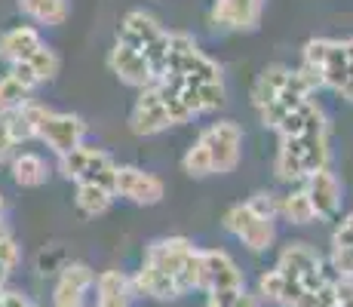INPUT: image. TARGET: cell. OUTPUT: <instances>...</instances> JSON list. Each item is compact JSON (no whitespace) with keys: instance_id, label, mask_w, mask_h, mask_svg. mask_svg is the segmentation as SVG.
Returning a JSON list of instances; mask_svg holds the SVG:
<instances>
[{"instance_id":"ffe728a7","label":"cell","mask_w":353,"mask_h":307,"mask_svg":"<svg viewBox=\"0 0 353 307\" xmlns=\"http://www.w3.org/2000/svg\"><path fill=\"white\" fill-rule=\"evenodd\" d=\"M289 77H292V68L286 65H268L261 74H258V80L252 83V105L255 111L264 105H270V101L276 99L283 90L289 86Z\"/></svg>"},{"instance_id":"e0dca14e","label":"cell","mask_w":353,"mask_h":307,"mask_svg":"<svg viewBox=\"0 0 353 307\" xmlns=\"http://www.w3.org/2000/svg\"><path fill=\"white\" fill-rule=\"evenodd\" d=\"M37 46H43V37L34 25H16V28L0 34V59L6 65H19L31 56Z\"/></svg>"},{"instance_id":"6da1fadb","label":"cell","mask_w":353,"mask_h":307,"mask_svg":"<svg viewBox=\"0 0 353 307\" xmlns=\"http://www.w3.org/2000/svg\"><path fill=\"white\" fill-rule=\"evenodd\" d=\"M129 283L135 295L154 301H175L188 292H200V249L188 237L154 240Z\"/></svg>"},{"instance_id":"f546056e","label":"cell","mask_w":353,"mask_h":307,"mask_svg":"<svg viewBox=\"0 0 353 307\" xmlns=\"http://www.w3.org/2000/svg\"><path fill=\"white\" fill-rule=\"evenodd\" d=\"M181 169H185L191 179H206V175H212V157H209L203 141H194V145L185 151V157H181Z\"/></svg>"},{"instance_id":"1f68e13d","label":"cell","mask_w":353,"mask_h":307,"mask_svg":"<svg viewBox=\"0 0 353 307\" xmlns=\"http://www.w3.org/2000/svg\"><path fill=\"white\" fill-rule=\"evenodd\" d=\"M19 258H22V252H19L16 237H12V234L3 237V240H0V289H3L6 279H10V274L16 270Z\"/></svg>"},{"instance_id":"8fae6325","label":"cell","mask_w":353,"mask_h":307,"mask_svg":"<svg viewBox=\"0 0 353 307\" xmlns=\"http://www.w3.org/2000/svg\"><path fill=\"white\" fill-rule=\"evenodd\" d=\"M108 68L111 74L120 80V83L132 86V90H148V86L157 83V74L148 65V59L141 56L139 50H129L123 43H114L111 52H108Z\"/></svg>"},{"instance_id":"d6a6232c","label":"cell","mask_w":353,"mask_h":307,"mask_svg":"<svg viewBox=\"0 0 353 307\" xmlns=\"http://www.w3.org/2000/svg\"><path fill=\"white\" fill-rule=\"evenodd\" d=\"M295 307H338L335 279H332V283H325L323 289H316V292H304V295L298 298Z\"/></svg>"},{"instance_id":"f1b7e54d","label":"cell","mask_w":353,"mask_h":307,"mask_svg":"<svg viewBox=\"0 0 353 307\" xmlns=\"http://www.w3.org/2000/svg\"><path fill=\"white\" fill-rule=\"evenodd\" d=\"M255 295L261 298V304H276V307H283V304H286V277H283L276 268L264 270V274L258 277Z\"/></svg>"},{"instance_id":"30bf717a","label":"cell","mask_w":353,"mask_h":307,"mask_svg":"<svg viewBox=\"0 0 353 307\" xmlns=\"http://www.w3.org/2000/svg\"><path fill=\"white\" fill-rule=\"evenodd\" d=\"M92 289H96V270L83 261H71L62 268L52 289V307H90Z\"/></svg>"},{"instance_id":"4fadbf2b","label":"cell","mask_w":353,"mask_h":307,"mask_svg":"<svg viewBox=\"0 0 353 307\" xmlns=\"http://www.w3.org/2000/svg\"><path fill=\"white\" fill-rule=\"evenodd\" d=\"M304 194L310 197V206L316 212V221H332L341 209V181L332 169H323V172H314L310 179H304Z\"/></svg>"},{"instance_id":"484cf974","label":"cell","mask_w":353,"mask_h":307,"mask_svg":"<svg viewBox=\"0 0 353 307\" xmlns=\"http://www.w3.org/2000/svg\"><path fill=\"white\" fill-rule=\"evenodd\" d=\"M276 218L289 224H310L316 221V212L310 206V197L304 194V188H295L289 194H280V209H276Z\"/></svg>"},{"instance_id":"ab89813d","label":"cell","mask_w":353,"mask_h":307,"mask_svg":"<svg viewBox=\"0 0 353 307\" xmlns=\"http://www.w3.org/2000/svg\"><path fill=\"white\" fill-rule=\"evenodd\" d=\"M0 218H3V194H0Z\"/></svg>"},{"instance_id":"7402d4cb","label":"cell","mask_w":353,"mask_h":307,"mask_svg":"<svg viewBox=\"0 0 353 307\" xmlns=\"http://www.w3.org/2000/svg\"><path fill=\"white\" fill-rule=\"evenodd\" d=\"M274 172L280 181L298 184L304 181V166H301V139H280L274 157Z\"/></svg>"},{"instance_id":"4dcf8cb0","label":"cell","mask_w":353,"mask_h":307,"mask_svg":"<svg viewBox=\"0 0 353 307\" xmlns=\"http://www.w3.org/2000/svg\"><path fill=\"white\" fill-rule=\"evenodd\" d=\"M329 274L335 279H353V249L350 246H332L329 255Z\"/></svg>"},{"instance_id":"e575fe53","label":"cell","mask_w":353,"mask_h":307,"mask_svg":"<svg viewBox=\"0 0 353 307\" xmlns=\"http://www.w3.org/2000/svg\"><path fill=\"white\" fill-rule=\"evenodd\" d=\"M246 203L255 209V212H261L268 218H276V209H280V194H274V190H258V194H252Z\"/></svg>"},{"instance_id":"9c48e42d","label":"cell","mask_w":353,"mask_h":307,"mask_svg":"<svg viewBox=\"0 0 353 307\" xmlns=\"http://www.w3.org/2000/svg\"><path fill=\"white\" fill-rule=\"evenodd\" d=\"M114 194L135 206H157L166 197V184L154 172H145L139 166H120L117 163V179H114Z\"/></svg>"},{"instance_id":"83f0119b","label":"cell","mask_w":353,"mask_h":307,"mask_svg":"<svg viewBox=\"0 0 353 307\" xmlns=\"http://www.w3.org/2000/svg\"><path fill=\"white\" fill-rule=\"evenodd\" d=\"M25 101H31V90L28 86H22L10 71H6L3 77H0V117L19 111Z\"/></svg>"},{"instance_id":"60d3db41","label":"cell","mask_w":353,"mask_h":307,"mask_svg":"<svg viewBox=\"0 0 353 307\" xmlns=\"http://www.w3.org/2000/svg\"><path fill=\"white\" fill-rule=\"evenodd\" d=\"M0 292H3V289H0Z\"/></svg>"},{"instance_id":"52a82bcc","label":"cell","mask_w":353,"mask_h":307,"mask_svg":"<svg viewBox=\"0 0 353 307\" xmlns=\"http://www.w3.org/2000/svg\"><path fill=\"white\" fill-rule=\"evenodd\" d=\"M196 141H203L212 157V175H228L236 169L243 154V129L234 120H219L206 126Z\"/></svg>"},{"instance_id":"5b68a950","label":"cell","mask_w":353,"mask_h":307,"mask_svg":"<svg viewBox=\"0 0 353 307\" xmlns=\"http://www.w3.org/2000/svg\"><path fill=\"white\" fill-rule=\"evenodd\" d=\"M221 228H225L234 240H240L249 252H268L276 240V218L255 212L249 203H234V206H228V212L221 215Z\"/></svg>"},{"instance_id":"8d00e7d4","label":"cell","mask_w":353,"mask_h":307,"mask_svg":"<svg viewBox=\"0 0 353 307\" xmlns=\"http://www.w3.org/2000/svg\"><path fill=\"white\" fill-rule=\"evenodd\" d=\"M338 307H353V279H335Z\"/></svg>"},{"instance_id":"7a4b0ae2","label":"cell","mask_w":353,"mask_h":307,"mask_svg":"<svg viewBox=\"0 0 353 307\" xmlns=\"http://www.w3.org/2000/svg\"><path fill=\"white\" fill-rule=\"evenodd\" d=\"M194 120L188 114V108L181 105V99L175 92H169L163 83H154L148 90L139 92L132 111H129V129L135 135H160L169 126H181V123Z\"/></svg>"},{"instance_id":"b9f144b4","label":"cell","mask_w":353,"mask_h":307,"mask_svg":"<svg viewBox=\"0 0 353 307\" xmlns=\"http://www.w3.org/2000/svg\"><path fill=\"white\" fill-rule=\"evenodd\" d=\"M31 307H34V304H31Z\"/></svg>"},{"instance_id":"5bb4252c","label":"cell","mask_w":353,"mask_h":307,"mask_svg":"<svg viewBox=\"0 0 353 307\" xmlns=\"http://www.w3.org/2000/svg\"><path fill=\"white\" fill-rule=\"evenodd\" d=\"M264 16V0H215L212 22L230 31H255Z\"/></svg>"},{"instance_id":"ba28073f","label":"cell","mask_w":353,"mask_h":307,"mask_svg":"<svg viewBox=\"0 0 353 307\" xmlns=\"http://www.w3.org/2000/svg\"><path fill=\"white\" fill-rule=\"evenodd\" d=\"M246 289L240 264L230 258L225 249H200V292L215 295V292H240Z\"/></svg>"},{"instance_id":"2e32d148","label":"cell","mask_w":353,"mask_h":307,"mask_svg":"<svg viewBox=\"0 0 353 307\" xmlns=\"http://www.w3.org/2000/svg\"><path fill=\"white\" fill-rule=\"evenodd\" d=\"M175 95L181 99V105L188 108L191 117L212 114V111H219V108H225V101H228L225 83H185Z\"/></svg>"},{"instance_id":"8992f818","label":"cell","mask_w":353,"mask_h":307,"mask_svg":"<svg viewBox=\"0 0 353 307\" xmlns=\"http://www.w3.org/2000/svg\"><path fill=\"white\" fill-rule=\"evenodd\" d=\"M86 120L80 114H71V111H46L43 120L37 123V135L34 139L43 141L56 157H62L68 151H74L77 145L86 141Z\"/></svg>"},{"instance_id":"ac0fdd59","label":"cell","mask_w":353,"mask_h":307,"mask_svg":"<svg viewBox=\"0 0 353 307\" xmlns=\"http://www.w3.org/2000/svg\"><path fill=\"white\" fill-rule=\"evenodd\" d=\"M96 304L92 307H129L132 301V283L120 270H101L96 274Z\"/></svg>"},{"instance_id":"4316f807","label":"cell","mask_w":353,"mask_h":307,"mask_svg":"<svg viewBox=\"0 0 353 307\" xmlns=\"http://www.w3.org/2000/svg\"><path fill=\"white\" fill-rule=\"evenodd\" d=\"M19 65H28V71L37 77V83H50V80H56L59 68H62V59H59V52L52 50V46L43 43V46H37L25 61H19Z\"/></svg>"},{"instance_id":"74e56055","label":"cell","mask_w":353,"mask_h":307,"mask_svg":"<svg viewBox=\"0 0 353 307\" xmlns=\"http://www.w3.org/2000/svg\"><path fill=\"white\" fill-rule=\"evenodd\" d=\"M344 56H347V74L353 77V37L344 40Z\"/></svg>"},{"instance_id":"836d02e7","label":"cell","mask_w":353,"mask_h":307,"mask_svg":"<svg viewBox=\"0 0 353 307\" xmlns=\"http://www.w3.org/2000/svg\"><path fill=\"white\" fill-rule=\"evenodd\" d=\"M215 301H219L221 307H261V298L255 295V292H215Z\"/></svg>"},{"instance_id":"603a6c76","label":"cell","mask_w":353,"mask_h":307,"mask_svg":"<svg viewBox=\"0 0 353 307\" xmlns=\"http://www.w3.org/2000/svg\"><path fill=\"white\" fill-rule=\"evenodd\" d=\"M320 77H323V90H335V92H341V86L350 80L347 56H344V40H329V50H325V59H323V68H320Z\"/></svg>"},{"instance_id":"d4e9b609","label":"cell","mask_w":353,"mask_h":307,"mask_svg":"<svg viewBox=\"0 0 353 307\" xmlns=\"http://www.w3.org/2000/svg\"><path fill=\"white\" fill-rule=\"evenodd\" d=\"M329 160H332L329 132L301 135V166H304V179H310L314 172H323V169H329Z\"/></svg>"},{"instance_id":"cb8c5ba5","label":"cell","mask_w":353,"mask_h":307,"mask_svg":"<svg viewBox=\"0 0 353 307\" xmlns=\"http://www.w3.org/2000/svg\"><path fill=\"white\" fill-rule=\"evenodd\" d=\"M114 190L105 188V184H77V190H74V206L80 209L86 218H99L105 215L108 209L114 206Z\"/></svg>"},{"instance_id":"d6986e66","label":"cell","mask_w":353,"mask_h":307,"mask_svg":"<svg viewBox=\"0 0 353 307\" xmlns=\"http://www.w3.org/2000/svg\"><path fill=\"white\" fill-rule=\"evenodd\" d=\"M10 172L19 188H40V184H46V179H50L46 160L34 151H16V157L10 160Z\"/></svg>"},{"instance_id":"7c38bea8","label":"cell","mask_w":353,"mask_h":307,"mask_svg":"<svg viewBox=\"0 0 353 307\" xmlns=\"http://www.w3.org/2000/svg\"><path fill=\"white\" fill-rule=\"evenodd\" d=\"M166 37V28L157 22V16L145 10H129L123 19H120V28H117V43L129 46V50H139L145 56L154 43Z\"/></svg>"},{"instance_id":"3957f363","label":"cell","mask_w":353,"mask_h":307,"mask_svg":"<svg viewBox=\"0 0 353 307\" xmlns=\"http://www.w3.org/2000/svg\"><path fill=\"white\" fill-rule=\"evenodd\" d=\"M59 172L74 184H105L114 190V179H117V160L108 151L96 145H77L74 151L59 157ZM117 197V194H114Z\"/></svg>"},{"instance_id":"d590c367","label":"cell","mask_w":353,"mask_h":307,"mask_svg":"<svg viewBox=\"0 0 353 307\" xmlns=\"http://www.w3.org/2000/svg\"><path fill=\"white\" fill-rule=\"evenodd\" d=\"M332 246H350L353 249V212L344 215L332 230Z\"/></svg>"},{"instance_id":"9a60e30c","label":"cell","mask_w":353,"mask_h":307,"mask_svg":"<svg viewBox=\"0 0 353 307\" xmlns=\"http://www.w3.org/2000/svg\"><path fill=\"white\" fill-rule=\"evenodd\" d=\"M280 139H301V135H320L329 132V120H325V111L316 105V99H307L295 108L292 114H286V120L276 126Z\"/></svg>"},{"instance_id":"277c9868","label":"cell","mask_w":353,"mask_h":307,"mask_svg":"<svg viewBox=\"0 0 353 307\" xmlns=\"http://www.w3.org/2000/svg\"><path fill=\"white\" fill-rule=\"evenodd\" d=\"M276 270H280L286 279H292L295 286H301L304 292H316L323 289L325 283H332L329 264L320 252L314 249L310 243H286L276 258Z\"/></svg>"},{"instance_id":"44dd1931","label":"cell","mask_w":353,"mask_h":307,"mask_svg":"<svg viewBox=\"0 0 353 307\" xmlns=\"http://www.w3.org/2000/svg\"><path fill=\"white\" fill-rule=\"evenodd\" d=\"M19 10L37 25L46 28H59L71 16V3L68 0H19Z\"/></svg>"},{"instance_id":"f35d334b","label":"cell","mask_w":353,"mask_h":307,"mask_svg":"<svg viewBox=\"0 0 353 307\" xmlns=\"http://www.w3.org/2000/svg\"><path fill=\"white\" fill-rule=\"evenodd\" d=\"M338 95H341V99H347V101H353V77L341 86V92H338Z\"/></svg>"}]
</instances>
